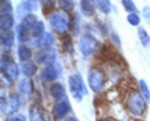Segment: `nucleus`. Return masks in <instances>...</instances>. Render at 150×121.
Instances as JSON below:
<instances>
[{"instance_id": "obj_1", "label": "nucleus", "mask_w": 150, "mask_h": 121, "mask_svg": "<svg viewBox=\"0 0 150 121\" xmlns=\"http://www.w3.org/2000/svg\"><path fill=\"white\" fill-rule=\"evenodd\" d=\"M69 89L73 99L78 102L81 101L83 97L88 94V90L83 78L79 74H75L69 77Z\"/></svg>"}, {"instance_id": "obj_2", "label": "nucleus", "mask_w": 150, "mask_h": 121, "mask_svg": "<svg viewBox=\"0 0 150 121\" xmlns=\"http://www.w3.org/2000/svg\"><path fill=\"white\" fill-rule=\"evenodd\" d=\"M127 106L130 112L135 116L143 115L146 109V102L142 95L136 90H133L129 94L127 99Z\"/></svg>"}, {"instance_id": "obj_3", "label": "nucleus", "mask_w": 150, "mask_h": 121, "mask_svg": "<svg viewBox=\"0 0 150 121\" xmlns=\"http://www.w3.org/2000/svg\"><path fill=\"white\" fill-rule=\"evenodd\" d=\"M1 72L4 78L10 83L18 78L19 75V70L17 64L13 61H10L7 54H3L1 56Z\"/></svg>"}, {"instance_id": "obj_4", "label": "nucleus", "mask_w": 150, "mask_h": 121, "mask_svg": "<svg viewBox=\"0 0 150 121\" xmlns=\"http://www.w3.org/2000/svg\"><path fill=\"white\" fill-rule=\"evenodd\" d=\"M88 83L89 87L95 93H100L105 85V76L100 69H91L88 73Z\"/></svg>"}, {"instance_id": "obj_5", "label": "nucleus", "mask_w": 150, "mask_h": 121, "mask_svg": "<svg viewBox=\"0 0 150 121\" xmlns=\"http://www.w3.org/2000/svg\"><path fill=\"white\" fill-rule=\"evenodd\" d=\"M21 106V101L16 95H9L7 97H1L0 107L5 115H13L17 112Z\"/></svg>"}, {"instance_id": "obj_6", "label": "nucleus", "mask_w": 150, "mask_h": 121, "mask_svg": "<svg viewBox=\"0 0 150 121\" xmlns=\"http://www.w3.org/2000/svg\"><path fill=\"white\" fill-rule=\"evenodd\" d=\"M99 44L95 37L89 34L83 35L79 44V50L84 56H89L98 50Z\"/></svg>"}, {"instance_id": "obj_7", "label": "nucleus", "mask_w": 150, "mask_h": 121, "mask_svg": "<svg viewBox=\"0 0 150 121\" xmlns=\"http://www.w3.org/2000/svg\"><path fill=\"white\" fill-rule=\"evenodd\" d=\"M49 22L53 29L58 33L65 31L69 25L65 16L59 12L53 13L49 17Z\"/></svg>"}, {"instance_id": "obj_8", "label": "nucleus", "mask_w": 150, "mask_h": 121, "mask_svg": "<svg viewBox=\"0 0 150 121\" xmlns=\"http://www.w3.org/2000/svg\"><path fill=\"white\" fill-rule=\"evenodd\" d=\"M62 74V67L57 63L47 65L42 69L41 76L44 81L51 82L59 78Z\"/></svg>"}, {"instance_id": "obj_9", "label": "nucleus", "mask_w": 150, "mask_h": 121, "mask_svg": "<svg viewBox=\"0 0 150 121\" xmlns=\"http://www.w3.org/2000/svg\"><path fill=\"white\" fill-rule=\"evenodd\" d=\"M70 110H71V106L69 103L68 99L64 98L55 104L53 108V115L57 120H60L63 119L66 115L70 112Z\"/></svg>"}, {"instance_id": "obj_10", "label": "nucleus", "mask_w": 150, "mask_h": 121, "mask_svg": "<svg viewBox=\"0 0 150 121\" xmlns=\"http://www.w3.org/2000/svg\"><path fill=\"white\" fill-rule=\"evenodd\" d=\"M56 58H57V52L55 50L52 48L42 50L37 54L35 57L36 61L38 64H45L46 66L55 63Z\"/></svg>"}, {"instance_id": "obj_11", "label": "nucleus", "mask_w": 150, "mask_h": 121, "mask_svg": "<svg viewBox=\"0 0 150 121\" xmlns=\"http://www.w3.org/2000/svg\"><path fill=\"white\" fill-rule=\"evenodd\" d=\"M38 8V4L37 1H22L17 6L16 13L19 18L23 19L26 15L30 14L31 12L37 10Z\"/></svg>"}, {"instance_id": "obj_12", "label": "nucleus", "mask_w": 150, "mask_h": 121, "mask_svg": "<svg viewBox=\"0 0 150 121\" xmlns=\"http://www.w3.org/2000/svg\"><path fill=\"white\" fill-rule=\"evenodd\" d=\"M30 121H49V117L45 110L38 105H34L29 111Z\"/></svg>"}, {"instance_id": "obj_13", "label": "nucleus", "mask_w": 150, "mask_h": 121, "mask_svg": "<svg viewBox=\"0 0 150 121\" xmlns=\"http://www.w3.org/2000/svg\"><path fill=\"white\" fill-rule=\"evenodd\" d=\"M36 43L37 46L41 49H49L54 43V38L51 33L45 32L42 36L38 39Z\"/></svg>"}, {"instance_id": "obj_14", "label": "nucleus", "mask_w": 150, "mask_h": 121, "mask_svg": "<svg viewBox=\"0 0 150 121\" xmlns=\"http://www.w3.org/2000/svg\"><path fill=\"white\" fill-rule=\"evenodd\" d=\"M49 91L51 96L55 100L60 101L64 99V94H65V89L61 83H56L51 85Z\"/></svg>"}, {"instance_id": "obj_15", "label": "nucleus", "mask_w": 150, "mask_h": 121, "mask_svg": "<svg viewBox=\"0 0 150 121\" xmlns=\"http://www.w3.org/2000/svg\"><path fill=\"white\" fill-rule=\"evenodd\" d=\"M18 89L21 93L23 95H29L33 92L34 85L33 82L30 78L22 79L18 85Z\"/></svg>"}, {"instance_id": "obj_16", "label": "nucleus", "mask_w": 150, "mask_h": 121, "mask_svg": "<svg viewBox=\"0 0 150 121\" xmlns=\"http://www.w3.org/2000/svg\"><path fill=\"white\" fill-rule=\"evenodd\" d=\"M0 39H1V45H4L5 48H12L14 45V33L11 31H3L1 33Z\"/></svg>"}, {"instance_id": "obj_17", "label": "nucleus", "mask_w": 150, "mask_h": 121, "mask_svg": "<svg viewBox=\"0 0 150 121\" xmlns=\"http://www.w3.org/2000/svg\"><path fill=\"white\" fill-rule=\"evenodd\" d=\"M14 24V18L10 14L1 15L0 17V27L2 31H10Z\"/></svg>"}, {"instance_id": "obj_18", "label": "nucleus", "mask_w": 150, "mask_h": 121, "mask_svg": "<svg viewBox=\"0 0 150 121\" xmlns=\"http://www.w3.org/2000/svg\"><path fill=\"white\" fill-rule=\"evenodd\" d=\"M22 72L26 77H32L36 74L38 71V66L33 61H26L21 64Z\"/></svg>"}, {"instance_id": "obj_19", "label": "nucleus", "mask_w": 150, "mask_h": 121, "mask_svg": "<svg viewBox=\"0 0 150 121\" xmlns=\"http://www.w3.org/2000/svg\"><path fill=\"white\" fill-rule=\"evenodd\" d=\"M81 10L82 13L86 17H91L94 15L95 13V5L92 1H81Z\"/></svg>"}, {"instance_id": "obj_20", "label": "nucleus", "mask_w": 150, "mask_h": 121, "mask_svg": "<svg viewBox=\"0 0 150 121\" xmlns=\"http://www.w3.org/2000/svg\"><path fill=\"white\" fill-rule=\"evenodd\" d=\"M37 23H38V17H37V15L34 14H29L23 19L21 23H20V24L21 25L23 29L29 31L30 29H33V27Z\"/></svg>"}, {"instance_id": "obj_21", "label": "nucleus", "mask_w": 150, "mask_h": 121, "mask_svg": "<svg viewBox=\"0 0 150 121\" xmlns=\"http://www.w3.org/2000/svg\"><path fill=\"white\" fill-rule=\"evenodd\" d=\"M18 55L19 60L22 62L29 61L32 57V51L25 45H21L18 48Z\"/></svg>"}, {"instance_id": "obj_22", "label": "nucleus", "mask_w": 150, "mask_h": 121, "mask_svg": "<svg viewBox=\"0 0 150 121\" xmlns=\"http://www.w3.org/2000/svg\"><path fill=\"white\" fill-rule=\"evenodd\" d=\"M44 31H45V25L42 21H38V23L35 24L33 29H32V36L35 38L39 39L40 36L44 34Z\"/></svg>"}, {"instance_id": "obj_23", "label": "nucleus", "mask_w": 150, "mask_h": 121, "mask_svg": "<svg viewBox=\"0 0 150 121\" xmlns=\"http://www.w3.org/2000/svg\"><path fill=\"white\" fill-rule=\"evenodd\" d=\"M138 34H139V39L143 46L147 47L150 43V36L148 34L147 31L142 26H140L138 29Z\"/></svg>"}, {"instance_id": "obj_24", "label": "nucleus", "mask_w": 150, "mask_h": 121, "mask_svg": "<svg viewBox=\"0 0 150 121\" xmlns=\"http://www.w3.org/2000/svg\"><path fill=\"white\" fill-rule=\"evenodd\" d=\"M16 32H17V37L19 42H24L29 40L28 31L23 29L21 24L16 26Z\"/></svg>"}, {"instance_id": "obj_25", "label": "nucleus", "mask_w": 150, "mask_h": 121, "mask_svg": "<svg viewBox=\"0 0 150 121\" xmlns=\"http://www.w3.org/2000/svg\"><path fill=\"white\" fill-rule=\"evenodd\" d=\"M59 7L64 12H71L74 8V1H70V0H60L58 1Z\"/></svg>"}, {"instance_id": "obj_26", "label": "nucleus", "mask_w": 150, "mask_h": 121, "mask_svg": "<svg viewBox=\"0 0 150 121\" xmlns=\"http://www.w3.org/2000/svg\"><path fill=\"white\" fill-rule=\"evenodd\" d=\"M12 11H13V6L11 1L8 0L0 1V13L1 15L9 14Z\"/></svg>"}, {"instance_id": "obj_27", "label": "nucleus", "mask_w": 150, "mask_h": 121, "mask_svg": "<svg viewBox=\"0 0 150 121\" xmlns=\"http://www.w3.org/2000/svg\"><path fill=\"white\" fill-rule=\"evenodd\" d=\"M62 45L64 47V49L67 52L72 53L73 52V45L72 38L70 35H66L63 37L62 39Z\"/></svg>"}, {"instance_id": "obj_28", "label": "nucleus", "mask_w": 150, "mask_h": 121, "mask_svg": "<svg viewBox=\"0 0 150 121\" xmlns=\"http://www.w3.org/2000/svg\"><path fill=\"white\" fill-rule=\"evenodd\" d=\"M99 8L100 9L101 11L104 13V14H108L111 13V3L108 0H100V1H97Z\"/></svg>"}, {"instance_id": "obj_29", "label": "nucleus", "mask_w": 150, "mask_h": 121, "mask_svg": "<svg viewBox=\"0 0 150 121\" xmlns=\"http://www.w3.org/2000/svg\"><path fill=\"white\" fill-rule=\"evenodd\" d=\"M42 13L44 15H48L54 10L55 6V1H42Z\"/></svg>"}, {"instance_id": "obj_30", "label": "nucleus", "mask_w": 150, "mask_h": 121, "mask_svg": "<svg viewBox=\"0 0 150 121\" xmlns=\"http://www.w3.org/2000/svg\"><path fill=\"white\" fill-rule=\"evenodd\" d=\"M139 85H140L141 90H142V93H143L145 99L146 100H149L150 98V92L149 90V87H148L147 84H146V82L144 80H141L139 81Z\"/></svg>"}, {"instance_id": "obj_31", "label": "nucleus", "mask_w": 150, "mask_h": 121, "mask_svg": "<svg viewBox=\"0 0 150 121\" xmlns=\"http://www.w3.org/2000/svg\"><path fill=\"white\" fill-rule=\"evenodd\" d=\"M127 21H128L132 26H136L140 23V17H139V15L135 13L129 14L128 15H127Z\"/></svg>"}, {"instance_id": "obj_32", "label": "nucleus", "mask_w": 150, "mask_h": 121, "mask_svg": "<svg viewBox=\"0 0 150 121\" xmlns=\"http://www.w3.org/2000/svg\"><path fill=\"white\" fill-rule=\"evenodd\" d=\"M76 15V14H75L73 15V16H72L70 20V23H69L70 29H71V31L74 32V34H76V32H78L77 29H79V20H78V16Z\"/></svg>"}, {"instance_id": "obj_33", "label": "nucleus", "mask_w": 150, "mask_h": 121, "mask_svg": "<svg viewBox=\"0 0 150 121\" xmlns=\"http://www.w3.org/2000/svg\"><path fill=\"white\" fill-rule=\"evenodd\" d=\"M123 6L125 7V10L129 12H137V8L135 5L134 2L131 0H123L122 1Z\"/></svg>"}, {"instance_id": "obj_34", "label": "nucleus", "mask_w": 150, "mask_h": 121, "mask_svg": "<svg viewBox=\"0 0 150 121\" xmlns=\"http://www.w3.org/2000/svg\"><path fill=\"white\" fill-rule=\"evenodd\" d=\"M143 15L145 20L150 25V7H145L143 9Z\"/></svg>"}, {"instance_id": "obj_35", "label": "nucleus", "mask_w": 150, "mask_h": 121, "mask_svg": "<svg viewBox=\"0 0 150 121\" xmlns=\"http://www.w3.org/2000/svg\"><path fill=\"white\" fill-rule=\"evenodd\" d=\"M7 121H26V118L21 115H18L16 116L12 117L11 118L8 120Z\"/></svg>"}, {"instance_id": "obj_36", "label": "nucleus", "mask_w": 150, "mask_h": 121, "mask_svg": "<svg viewBox=\"0 0 150 121\" xmlns=\"http://www.w3.org/2000/svg\"><path fill=\"white\" fill-rule=\"evenodd\" d=\"M111 38H112V39L116 42V43L118 44V45H120V44H121L120 43V39H119L118 36H117L116 34H113L112 36H111Z\"/></svg>"}, {"instance_id": "obj_37", "label": "nucleus", "mask_w": 150, "mask_h": 121, "mask_svg": "<svg viewBox=\"0 0 150 121\" xmlns=\"http://www.w3.org/2000/svg\"><path fill=\"white\" fill-rule=\"evenodd\" d=\"M66 121H79L76 118H73V117H71V118H69L66 120Z\"/></svg>"}, {"instance_id": "obj_38", "label": "nucleus", "mask_w": 150, "mask_h": 121, "mask_svg": "<svg viewBox=\"0 0 150 121\" xmlns=\"http://www.w3.org/2000/svg\"><path fill=\"white\" fill-rule=\"evenodd\" d=\"M130 121H142V120H130Z\"/></svg>"}, {"instance_id": "obj_39", "label": "nucleus", "mask_w": 150, "mask_h": 121, "mask_svg": "<svg viewBox=\"0 0 150 121\" xmlns=\"http://www.w3.org/2000/svg\"><path fill=\"white\" fill-rule=\"evenodd\" d=\"M100 121H111V120H100Z\"/></svg>"}]
</instances>
